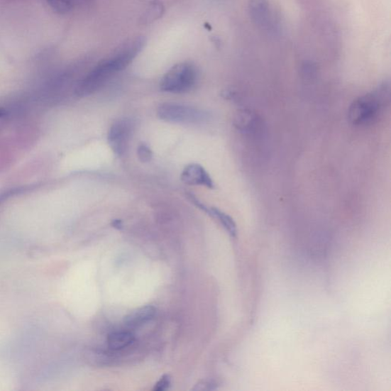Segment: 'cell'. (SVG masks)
<instances>
[{"instance_id": "cell-1", "label": "cell", "mask_w": 391, "mask_h": 391, "mask_svg": "<svg viewBox=\"0 0 391 391\" xmlns=\"http://www.w3.org/2000/svg\"><path fill=\"white\" fill-rule=\"evenodd\" d=\"M146 40L143 36L128 40L112 55L100 62L78 83L75 92L79 97L92 95L106 84L116 73L123 71L143 51Z\"/></svg>"}, {"instance_id": "cell-2", "label": "cell", "mask_w": 391, "mask_h": 391, "mask_svg": "<svg viewBox=\"0 0 391 391\" xmlns=\"http://www.w3.org/2000/svg\"><path fill=\"white\" fill-rule=\"evenodd\" d=\"M389 97V86L385 84L375 92L360 97L350 106L348 119L355 126H366L378 117Z\"/></svg>"}, {"instance_id": "cell-3", "label": "cell", "mask_w": 391, "mask_h": 391, "mask_svg": "<svg viewBox=\"0 0 391 391\" xmlns=\"http://www.w3.org/2000/svg\"><path fill=\"white\" fill-rule=\"evenodd\" d=\"M197 70L192 63H179L169 70L160 80L163 92L184 94L192 89L197 83Z\"/></svg>"}, {"instance_id": "cell-4", "label": "cell", "mask_w": 391, "mask_h": 391, "mask_svg": "<svg viewBox=\"0 0 391 391\" xmlns=\"http://www.w3.org/2000/svg\"><path fill=\"white\" fill-rule=\"evenodd\" d=\"M158 117L172 123L193 124L204 121L206 114L199 109L184 104L165 103L158 109Z\"/></svg>"}, {"instance_id": "cell-5", "label": "cell", "mask_w": 391, "mask_h": 391, "mask_svg": "<svg viewBox=\"0 0 391 391\" xmlns=\"http://www.w3.org/2000/svg\"><path fill=\"white\" fill-rule=\"evenodd\" d=\"M133 130V123L128 119L119 120L110 128L107 140L116 155L121 156L126 153Z\"/></svg>"}, {"instance_id": "cell-6", "label": "cell", "mask_w": 391, "mask_h": 391, "mask_svg": "<svg viewBox=\"0 0 391 391\" xmlns=\"http://www.w3.org/2000/svg\"><path fill=\"white\" fill-rule=\"evenodd\" d=\"M248 13L252 22L263 29L273 26L275 16L268 0H249Z\"/></svg>"}, {"instance_id": "cell-7", "label": "cell", "mask_w": 391, "mask_h": 391, "mask_svg": "<svg viewBox=\"0 0 391 391\" xmlns=\"http://www.w3.org/2000/svg\"><path fill=\"white\" fill-rule=\"evenodd\" d=\"M180 178L187 185L203 186L209 189L214 187L211 177L203 166L198 164H189L186 166Z\"/></svg>"}, {"instance_id": "cell-8", "label": "cell", "mask_w": 391, "mask_h": 391, "mask_svg": "<svg viewBox=\"0 0 391 391\" xmlns=\"http://www.w3.org/2000/svg\"><path fill=\"white\" fill-rule=\"evenodd\" d=\"M155 313V308L153 306L147 305L139 307L125 316L124 324L129 328L142 326L153 319Z\"/></svg>"}, {"instance_id": "cell-9", "label": "cell", "mask_w": 391, "mask_h": 391, "mask_svg": "<svg viewBox=\"0 0 391 391\" xmlns=\"http://www.w3.org/2000/svg\"><path fill=\"white\" fill-rule=\"evenodd\" d=\"M204 212L207 213L210 216L218 220L219 223L223 226L226 230L230 236L236 238L237 236V226L234 219L216 207L204 209Z\"/></svg>"}, {"instance_id": "cell-10", "label": "cell", "mask_w": 391, "mask_h": 391, "mask_svg": "<svg viewBox=\"0 0 391 391\" xmlns=\"http://www.w3.org/2000/svg\"><path fill=\"white\" fill-rule=\"evenodd\" d=\"M135 341V335L129 331H117L110 334L107 338V344L114 351L121 350L131 345Z\"/></svg>"}, {"instance_id": "cell-11", "label": "cell", "mask_w": 391, "mask_h": 391, "mask_svg": "<svg viewBox=\"0 0 391 391\" xmlns=\"http://www.w3.org/2000/svg\"><path fill=\"white\" fill-rule=\"evenodd\" d=\"M165 11L164 6L159 0H154L146 9L145 13L142 17L143 24L152 23L155 20L162 17Z\"/></svg>"}, {"instance_id": "cell-12", "label": "cell", "mask_w": 391, "mask_h": 391, "mask_svg": "<svg viewBox=\"0 0 391 391\" xmlns=\"http://www.w3.org/2000/svg\"><path fill=\"white\" fill-rule=\"evenodd\" d=\"M55 12L65 14L71 11L73 6L72 0H46Z\"/></svg>"}, {"instance_id": "cell-13", "label": "cell", "mask_w": 391, "mask_h": 391, "mask_svg": "<svg viewBox=\"0 0 391 391\" xmlns=\"http://www.w3.org/2000/svg\"><path fill=\"white\" fill-rule=\"evenodd\" d=\"M137 154L139 160L143 163H149L153 156L152 149L145 143L139 145Z\"/></svg>"}, {"instance_id": "cell-14", "label": "cell", "mask_w": 391, "mask_h": 391, "mask_svg": "<svg viewBox=\"0 0 391 391\" xmlns=\"http://www.w3.org/2000/svg\"><path fill=\"white\" fill-rule=\"evenodd\" d=\"M170 385H172V377L169 375H164L159 379L153 390L155 391H165L170 388Z\"/></svg>"}, {"instance_id": "cell-15", "label": "cell", "mask_w": 391, "mask_h": 391, "mask_svg": "<svg viewBox=\"0 0 391 391\" xmlns=\"http://www.w3.org/2000/svg\"><path fill=\"white\" fill-rule=\"evenodd\" d=\"M114 227L119 229L123 228V224L120 220H115V221L113 223Z\"/></svg>"}, {"instance_id": "cell-16", "label": "cell", "mask_w": 391, "mask_h": 391, "mask_svg": "<svg viewBox=\"0 0 391 391\" xmlns=\"http://www.w3.org/2000/svg\"><path fill=\"white\" fill-rule=\"evenodd\" d=\"M6 114H7L6 110L3 107H0V118L5 117Z\"/></svg>"}]
</instances>
